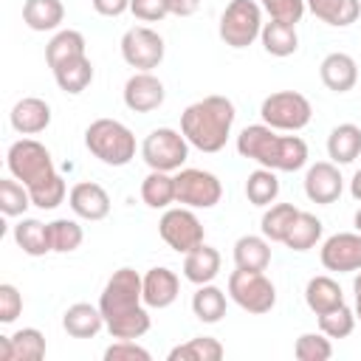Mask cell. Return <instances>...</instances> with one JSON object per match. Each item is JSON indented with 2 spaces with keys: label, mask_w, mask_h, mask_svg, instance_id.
I'll use <instances>...</instances> for the list:
<instances>
[{
  "label": "cell",
  "mask_w": 361,
  "mask_h": 361,
  "mask_svg": "<svg viewBox=\"0 0 361 361\" xmlns=\"http://www.w3.org/2000/svg\"><path fill=\"white\" fill-rule=\"evenodd\" d=\"M259 116H262V124H268L279 133H299L310 124L313 104L307 96H302L296 90H276L262 99Z\"/></svg>",
  "instance_id": "52a82bcc"
},
{
  "label": "cell",
  "mask_w": 361,
  "mask_h": 361,
  "mask_svg": "<svg viewBox=\"0 0 361 361\" xmlns=\"http://www.w3.org/2000/svg\"><path fill=\"white\" fill-rule=\"evenodd\" d=\"M20 313H23V293L11 282H3L0 285V322L11 324L17 322Z\"/></svg>",
  "instance_id": "f6af8a7d"
},
{
  "label": "cell",
  "mask_w": 361,
  "mask_h": 361,
  "mask_svg": "<svg viewBox=\"0 0 361 361\" xmlns=\"http://www.w3.org/2000/svg\"><path fill=\"white\" fill-rule=\"evenodd\" d=\"M237 152L274 172H296L307 164V144L299 135H279L268 124H248L237 135Z\"/></svg>",
  "instance_id": "7a4b0ae2"
},
{
  "label": "cell",
  "mask_w": 361,
  "mask_h": 361,
  "mask_svg": "<svg viewBox=\"0 0 361 361\" xmlns=\"http://www.w3.org/2000/svg\"><path fill=\"white\" fill-rule=\"evenodd\" d=\"M99 307L113 338H141L152 324L144 305V276L135 268L113 271L99 296Z\"/></svg>",
  "instance_id": "6da1fadb"
},
{
  "label": "cell",
  "mask_w": 361,
  "mask_h": 361,
  "mask_svg": "<svg viewBox=\"0 0 361 361\" xmlns=\"http://www.w3.org/2000/svg\"><path fill=\"white\" fill-rule=\"evenodd\" d=\"M189 141L180 130H172V127H155L144 144H141V158L149 169H158V172H178L183 169L186 158H189Z\"/></svg>",
  "instance_id": "ba28073f"
},
{
  "label": "cell",
  "mask_w": 361,
  "mask_h": 361,
  "mask_svg": "<svg viewBox=\"0 0 361 361\" xmlns=\"http://www.w3.org/2000/svg\"><path fill=\"white\" fill-rule=\"evenodd\" d=\"M353 226H355V231H361V209L355 212V217H353Z\"/></svg>",
  "instance_id": "f5cc1de1"
},
{
  "label": "cell",
  "mask_w": 361,
  "mask_h": 361,
  "mask_svg": "<svg viewBox=\"0 0 361 361\" xmlns=\"http://www.w3.org/2000/svg\"><path fill=\"white\" fill-rule=\"evenodd\" d=\"M237 110L226 96H203L180 113V133L200 152H220L231 135Z\"/></svg>",
  "instance_id": "3957f363"
},
{
  "label": "cell",
  "mask_w": 361,
  "mask_h": 361,
  "mask_svg": "<svg viewBox=\"0 0 361 361\" xmlns=\"http://www.w3.org/2000/svg\"><path fill=\"white\" fill-rule=\"evenodd\" d=\"M259 6L271 20L290 23V25H296L307 11V0H259Z\"/></svg>",
  "instance_id": "b9f144b4"
},
{
  "label": "cell",
  "mask_w": 361,
  "mask_h": 361,
  "mask_svg": "<svg viewBox=\"0 0 361 361\" xmlns=\"http://www.w3.org/2000/svg\"><path fill=\"white\" fill-rule=\"evenodd\" d=\"M353 293H355V319L361 322V271H355V279H353Z\"/></svg>",
  "instance_id": "681fc988"
},
{
  "label": "cell",
  "mask_w": 361,
  "mask_h": 361,
  "mask_svg": "<svg viewBox=\"0 0 361 361\" xmlns=\"http://www.w3.org/2000/svg\"><path fill=\"white\" fill-rule=\"evenodd\" d=\"M223 197V183L214 172L183 166L175 172V203L189 209H214Z\"/></svg>",
  "instance_id": "8fae6325"
},
{
  "label": "cell",
  "mask_w": 361,
  "mask_h": 361,
  "mask_svg": "<svg viewBox=\"0 0 361 361\" xmlns=\"http://www.w3.org/2000/svg\"><path fill=\"white\" fill-rule=\"evenodd\" d=\"M65 195H68V186H65L62 175H56V178H51L48 183H42L39 189L31 192V203H34L37 209L51 212V209H56V206L65 200Z\"/></svg>",
  "instance_id": "7bdbcfd3"
},
{
  "label": "cell",
  "mask_w": 361,
  "mask_h": 361,
  "mask_svg": "<svg viewBox=\"0 0 361 361\" xmlns=\"http://www.w3.org/2000/svg\"><path fill=\"white\" fill-rule=\"evenodd\" d=\"M350 195H353V200H358L361 203V169L353 175V180H350Z\"/></svg>",
  "instance_id": "816d5d0a"
},
{
  "label": "cell",
  "mask_w": 361,
  "mask_h": 361,
  "mask_svg": "<svg viewBox=\"0 0 361 361\" xmlns=\"http://www.w3.org/2000/svg\"><path fill=\"white\" fill-rule=\"evenodd\" d=\"M296 214H299V209H296L293 203H271V206H265V212H262L259 228H262V234H265L271 243H285V237H288V231H290Z\"/></svg>",
  "instance_id": "e575fe53"
},
{
  "label": "cell",
  "mask_w": 361,
  "mask_h": 361,
  "mask_svg": "<svg viewBox=\"0 0 361 361\" xmlns=\"http://www.w3.org/2000/svg\"><path fill=\"white\" fill-rule=\"evenodd\" d=\"M0 361H11V336H0Z\"/></svg>",
  "instance_id": "f907efd6"
},
{
  "label": "cell",
  "mask_w": 361,
  "mask_h": 361,
  "mask_svg": "<svg viewBox=\"0 0 361 361\" xmlns=\"http://www.w3.org/2000/svg\"><path fill=\"white\" fill-rule=\"evenodd\" d=\"M121 96H124L127 110H133V113H152V110H158L164 104L166 90H164V82L152 71H135L124 82Z\"/></svg>",
  "instance_id": "5bb4252c"
},
{
  "label": "cell",
  "mask_w": 361,
  "mask_h": 361,
  "mask_svg": "<svg viewBox=\"0 0 361 361\" xmlns=\"http://www.w3.org/2000/svg\"><path fill=\"white\" fill-rule=\"evenodd\" d=\"M319 259L333 274L361 271V231H338L322 243Z\"/></svg>",
  "instance_id": "4fadbf2b"
},
{
  "label": "cell",
  "mask_w": 361,
  "mask_h": 361,
  "mask_svg": "<svg viewBox=\"0 0 361 361\" xmlns=\"http://www.w3.org/2000/svg\"><path fill=\"white\" fill-rule=\"evenodd\" d=\"M164 54H166L164 37L158 31H152L149 25H133L121 37V56L135 71L158 68L164 62Z\"/></svg>",
  "instance_id": "7c38bea8"
},
{
  "label": "cell",
  "mask_w": 361,
  "mask_h": 361,
  "mask_svg": "<svg viewBox=\"0 0 361 361\" xmlns=\"http://www.w3.org/2000/svg\"><path fill=\"white\" fill-rule=\"evenodd\" d=\"M226 355L223 344L214 336H195L169 350V361H220Z\"/></svg>",
  "instance_id": "d6a6232c"
},
{
  "label": "cell",
  "mask_w": 361,
  "mask_h": 361,
  "mask_svg": "<svg viewBox=\"0 0 361 361\" xmlns=\"http://www.w3.org/2000/svg\"><path fill=\"white\" fill-rule=\"evenodd\" d=\"M355 310L347 307V305H338L327 313L319 316V330L327 336V338H347L353 330H355Z\"/></svg>",
  "instance_id": "ab89813d"
},
{
  "label": "cell",
  "mask_w": 361,
  "mask_h": 361,
  "mask_svg": "<svg viewBox=\"0 0 361 361\" xmlns=\"http://www.w3.org/2000/svg\"><path fill=\"white\" fill-rule=\"evenodd\" d=\"M259 42H262L265 54H271V56H276V59H285V56L296 54V48H299V34H296V25L271 20V23L262 25Z\"/></svg>",
  "instance_id": "f1b7e54d"
},
{
  "label": "cell",
  "mask_w": 361,
  "mask_h": 361,
  "mask_svg": "<svg viewBox=\"0 0 361 361\" xmlns=\"http://www.w3.org/2000/svg\"><path fill=\"white\" fill-rule=\"evenodd\" d=\"M68 206L76 217L96 223V220H104L110 214V195L96 180H79L68 192Z\"/></svg>",
  "instance_id": "2e32d148"
},
{
  "label": "cell",
  "mask_w": 361,
  "mask_h": 361,
  "mask_svg": "<svg viewBox=\"0 0 361 361\" xmlns=\"http://www.w3.org/2000/svg\"><path fill=\"white\" fill-rule=\"evenodd\" d=\"M45 358V336L37 327H23L11 333V361H42Z\"/></svg>",
  "instance_id": "74e56055"
},
{
  "label": "cell",
  "mask_w": 361,
  "mask_h": 361,
  "mask_svg": "<svg viewBox=\"0 0 361 361\" xmlns=\"http://www.w3.org/2000/svg\"><path fill=\"white\" fill-rule=\"evenodd\" d=\"M130 11L141 23H158L169 14V3L166 0H130Z\"/></svg>",
  "instance_id": "bcb514c9"
},
{
  "label": "cell",
  "mask_w": 361,
  "mask_h": 361,
  "mask_svg": "<svg viewBox=\"0 0 361 361\" xmlns=\"http://www.w3.org/2000/svg\"><path fill=\"white\" fill-rule=\"evenodd\" d=\"M158 234L178 254H189L192 248L203 245V240H206V228H203L200 217L195 214V209H189V206L164 209V214L158 220Z\"/></svg>",
  "instance_id": "30bf717a"
},
{
  "label": "cell",
  "mask_w": 361,
  "mask_h": 361,
  "mask_svg": "<svg viewBox=\"0 0 361 361\" xmlns=\"http://www.w3.org/2000/svg\"><path fill=\"white\" fill-rule=\"evenodd\" d=\"M6 166L8 172L28 186V192L39 189L42 183H48L51 178H56V166H54V158L48 152L45 144H39L37 138H20L8 147L6 152Z\"/></svg>",
  "instance_id": "5b68a950"
},
{
  "label": "cell",
  "mask_w": 361,
  "mask_h": 361,
  "mask_svg": "<svg viewBox=\"0 0 361 361\" xmlns=\"http://www.w3.org/2000/svg\"><path fill=\"white\" fill-rule=\"evenodd\" d=\"M220 251L212 248V245H197L192 248L189 254H183V276L192 282V285H206V282H214V276L220 274Z\"/></svg>",
  "instance_id": "7402d4cb"
},
{
  "label": "cell",
  "mask_w": 361,
  "mask_h": 361,
  "mask_svg": "<svg viewBox=\"0 0 361 361\" xmlns=\"http://www.w3.org/2000/svg\"><path fill=\"white\" fill-rule=\"evenodd\" d=\"M327 155L338 166L353 164L361 155V127L353 124V121L336 124L330 130V135H327Z\"/></svg>",
  "instance_id": "44dd1931"
},
{
  "label": "cell",
  "mask_w": 361,
  "mask_h": 361,
  "mask_svg": "<svg viewBox=\"0 0 361 361\" xmlns=\"http://www.w3.org/2000/svg\"><path fill=\"white\" fill-rule=\"evenodd\" d=\"M141 200L149 209H169L175 203V175L149 169L147 178L141 180Z\"/></svg>",
  "instance_id": "1f68e13d"
},
{
  "label": "cell",
  "mask_w": 361,
  "mask_h": 361,
  "mask_svg": "<svg viewBox=\"0 0 361 361\" xmlns=\"http://www.w3.org/2000/svg\"><path fill=\"white\" fill-rule=\"evenodd\" d=\"M319 76H322V85L333 93H347L355 87L358 82V65L350 54L344 51H333L322 59L319 65Z\"/></svg>",
  "instance_id": "ac0fdd59"
},
{
  "label": "cell",
  "mask_w": 361,
  "mask_h": 361,
  "mask_svg": "<svg viewBox=\"0 0 361 361\" xmlns=\"http://www.w3.org/2000/svg\"><path fill=\"white\" fill-rule=\"evenodd\" d=\"M245 197H248L251 206H259V209L271 206L279 197V178H276V172L268 169V166L254 169L245 178Z\"/></svg>",
  "instance_id": "836d02e7"
},
{
  "label": "cell",
  "mask_w": 361,
  "mask_h": 361,
  "mask_svg": "<svg viewBox=\"0 0 361 361\" xmlns=\"http://www.w3.org/2000/svg\"><path fill=\"white\" fill-rule=\"evenodd\" d=\"M293 355L299 361H327L333 355V344L322 330L319 333H302L293 344Z\"/></svg>",
  "instance_id": "60d3db41"
},
{
  "label": "cell",
  "mask_w": 361,
  "mask_h": 361,
  "mask_svg": "<svg viewBox=\"0 0 361 361\" xmlns=\"http://www.w3.org/2000/svg\"><path fill=\"white\" fill-rule=\"evenodd\" d=\"M180 293V279L172 268L166 265H158V268H149L144 274V305L147 307H169Z\"/></svg>",
  "instance_id": "d6986e66"
},
{
  "label": "cell",
  "mask_w": 361,
  "mask_h": 361,
  "mask_svg": "<svg viewBox=\"0 0 361 361\" xmlns=\"http://www.w3.org/2000/svg\"><path fill=\"white\" fill-rule=\"evenodd\" d=\"M307 11L333 28H347L361 17V0H307Z\"/></svg>",
  "instance_id": "484cf974"
},
{
  "label": "cell",
  "mask_w": 361,
  "mask_h": 361,
  "mask_svg": "<svg viewBox=\"0 0 361 361\" xmlns=\"http://www.w3.org/2000/svg\"><path fill=\"white\" fill-rule=\"evenodd\" d=\"M31 203V192L25 183H20L14 175L0 180V212L6 217H23Z\"/></svg>",
  "instance_id": "8d00e7d4"
},
{
  "label": "cell",
  "mask_w": 361,
  "mask_h": 361,
  "mask_svg": "<svg viewBox=\"0 0 361 361\" xmlns=\"http://www.w3.org/2000/svg\"><path fill=\"white\" fill-rule=\"evenodd\" d=\"M262 6L254 0H231L217 23V34L228 48H248L262 34Z\"/></svg>",
  "instance_id": "8992f818"
},
{
  "label": "cell",
  "mask_w": 361,
  "mask_h": 361,
  "mask_svg": "<svg viewBox=\"0 0 361 361\" xmlns=\"http://www.w3.org/2000/svg\"><path fill=\"white\" fill-rule=\"evenodd\" d=\"M65 20L62 0H25L23 3V23L31 31H56Z\"/></svg>",
  "instance_id": "83f0119b"
},
{
  "label": "cell",
  "mask_w": 361,
  "mask_h": 361,
  "mask_svg": "<svg viewBox=\"0 0 361 361\" xmlns=\"http://www.w3.org/2000/svg\"><path fill=\"white\" fill-rule=\"evenodd\" d=\"M234 265L245 271H265L271 265V240L265 234H243L234 243Z\"/></svg>",
  "instance_id": "603a6c76"
},
{
  "label": "cell",
  "mask_w": 361,
  "mask_h": 361,
  "mask_svg": "<svg viewBox=\"0 0 361 361\" xmlns=\"http://www.w3.org/2000/svg\"><path fill=\"white\" fill-rule=\"evenodd\" d=\"M169 3V14L175 17H192L200 8V0H166Z\"/></svg>",
  "instance_id": "c3c4849f"
},
{
  "label": "cell",
  "mask_w": 361,
  "mask_h": 361,
  "mask_svg": "<svg viewBox=\"0 0 361 361\" xmlns=\"http://www.w3.org/2000/svg\"><path fill=\"white\" fill-rule=\"evenodd\" d=\"M228 296L248 313H268L276 305V288L262 271L234 268L228 274Z\"/></svg>",
  "instance_id": "9c48e42d"
},
{
  "label": "cell",
  "mask_w": 361,
  "mask_h": 361,
  "mask_svg": "<svg viewBox=\"0 0 361 361\" xmlns=\"http://www.w3.org/2000/svg\"><path fill=\"white\" fill-rule=\"evenodd\" d=\"M54 79L59 85L62 93L68 96H79L90 82H93V62L85 56H76L71 62H62L59 68H54Z\"/></svg>",
  "instance_id": "f546056e"
},
{
  "label": "cell",
  "mask_w": 361,
  "mask_h": 361,
  "mask_svg": "<svg viewBox=\"0 0 361 361\" xmlns=\"http://www.w3.org/2000/svg\"><path fill=\"white\" fill-rule=\"evenodd\" d=\"M62 327L71 338H93L104 327L102 307L90 305V302H76L62 313Z\"/></svg>",
  "instance_id": "ffe728a7"
},
{
  "label": "cell",
  "mask_w": 361,
  "mask_h": 361,
  "mask_svg": "<svg viewBox=\"0 0 361 361\" xmlns=\"http://www.w3.org/2000/svg\"><path fill=\"white\" fill-rule=\"evenodd\" d=\"M344 192V178L338 172V164L333 161H316L305 172V195L310 203L330 206L341 197Z\"/></svg>",
  "instance_id": "9a60e30c"
},
{
  "label": "cell",
  "mask_w": 361,
  "mask_h": 361,
  "mask_svg": "<svg viewBox=\"0 0 361 361\" xmlns=\"http://www.w3.org/2000/svg\"><path fill=\"white\" fill-rule=\"evenodd\" d=\"M48 231H51V248L56 254H71L85 240L82 226L76 220H71V217H56L54 223H48Z\"/></svg>",
  "instance_id": "f35d334b"
},
{
  "label": "cell",
  "mask_w": 361,
  "mask_h": 361,
  "mask_svg": "<svg viewBox=\"0 0 361 361\" xmlns=\"http://www.w3.org/2000/svg\"><path fill=\"white\" fill-rule=\"evenodd\" d=\"M14 243L17 248H23V254L28 257H45L51 254V231H48V223L37 220V217H23L17 226H14Z\"/></svg>",
  "instance_id": "d4e9b609"
},
{
  "label": "cell",
  "mask_w": 361,
  "mask_h": 361,
  "mask_svg": "<svg viewBox=\"0 0 361 361\" xmlns=\"http://www.w3.org/2000/svg\"><path fill=\"white\" fill-rule=\"evenodd\" d=\"M322 231H324V226H322V220L316 214L299 212L293 226H290V231H288V237H285V245L290 251H310L322 240Z\"/></svg>",
  "instance_id": "d590c367"
},
{
  "label": "cell",
  "mask_w": 361,
  "mask_h": 361,
  "mask_svg": "<svg viewBox=\"0 0 361 361\" xmlns=\"http://www.w3.org/2000/svg\"><path fill=\"white\" fill-rule=\"evenodd\" d=\"M85 48H87V42H85L82 31L59 28V31L48 39V45H45V62H48V68L54 71V68H59L62 62H71V59H76V56H85Z\"/></svg>",
  "instance_id": "4316f807"
},
{
  "label": "cell",
  "mask_w": 361,
  "mask_h": 361,
  "mask_svg": "<svg viewBox=\"0 0 361 361\" xmlns=\"http://www.w3.org/2000/svg\"><path fill=\"white\" fill-rule=\"evenodd\" d=\"M149 350L141 347L135 338H116L104 350V361H149Z\"/></svg>",
  "instance_id": "ee69618b"
},
{
  "label": "cell",
  "mask_w": 361,
  "mask_h": 361,
  "mask_svg": "<svg viewBox=\"0 0 361 361\" xmlns=\"http://www.w3.org/2000/svg\"><path fill=\"white\" fill-rule=\"evenodd\" d=\"M90 6L102 17H121L124 11H130V0H90Z\"/></svg>",
  "instance_id": "7dc6e473"
},
{
  "label": "cell",
  "mask_w": 361,
  "mask_h": 361,
  "mask_svg": "<svg viewBox=\"0 0 361 361\" xmlns=\"http://www.w3.org/2000/svg\"><path fill=\"white\" fill-rule=\"evenodd\" d=\"M305 305H307L316 316H322V313H327V310L344 305V290H341V285H338L333 276H327V274L310 276L307 285H305Z\"/></svg>",
  "instance_id": "cb8c5ba5"
},
{
  "label": "cell",
  "mask_w": 361,
  "mask_h": 361,
  "mask_svg": "<svg viewBox=\"0 0 361 361\" xmlns=\"http://www.w3.org/2000/svg\"><path fill=\"white\" fill-rule=\"evenodd\" d=\"M226 305H228L226 302V290H220L212 282L197 285V290L192 293V313L203 324H217L226 316Z\"/></svg>",
  "instance_id": "4dcf8cb0"
},
{
  "label": "cell",
  "mask_w": 361,
  "mask_h": 361,
  "mask_svg": "<svg viewBox=\"0 0 361 361\" xmlns=\"http://www.w3.org/2000/svg\"><path fill=\"white\" fill-rule=\"evenodd\" d=\"M8 121L20 135H37L51 124V104L39 96H23L20 102H14Z\"/></svg>",
  "instance_id": "e0dca14e"
},
{
  "label": "cell",
  "mask_w": 361,
  "mask_h": 361,
  "mask_svg": "<svg viewBox=\"0 0 361 361\" xmlns=\"http://www.w3.org/2000/svg\"><path fill=\"white\" fill-rule=\"evenodd\" d=\"M85 147L107 166H127L135 158V135L118 118H96L85 127Z\"/></svg>",
  "instance_id": "277c9868"
}]
</instances>
